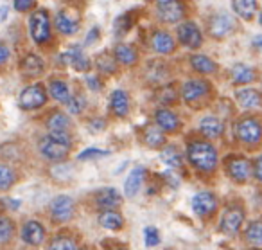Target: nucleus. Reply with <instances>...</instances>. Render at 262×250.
<instances>
[{
    "label": "nucleus",
    "instance_id": "f257e3e1",
    "mask_svg": "<svg viewBox=\"0 0 262 250\" xmlns=\"http://www.w3.org/2000/svg\"><path fill=\"white\" fill-rule=\"evenodd\" d=\"M187 159L200 173H214L219 164V155L214 144L207 141H192L187 146Z\"/></svg>",
    "mask_w": 262,
    "mask_h": 250
},
{
    "label": "nucleus",
    "instance_id": "f03ea898",
    "mask_svg": "<svg viewBox=\"0 0 262 250\" xmlns=\"http://www.w3.org/2000/svg\"><path fill=\"white\" fill-rule=\"evenodd\" d=\"M237 141L248 148H257L262 142V123L253 116L241 117L233 126Z\"/></svg>",
    "mask_w": 262,
    "mask_h": 250
},
{
    "label": "nucleus",
    "instance_id": "7ed1b4c3",
    "mask_svg": "<svg viewBox=\"0 0 262 250\" xmlns=\"http://www.w3.org/2000/svg\"><path fill=\"white\" fill-rule=\"evenodd\" d=\"M244 223V209L239 203H232L228 205L221 214V221H219V230L228 238H233L241 232Z\"/></svg>",
    "mask_w": 262,
    "mask_h": 250
},
{
    "label": "nucleus",
    "instance_id": "20e7f679",
    "mask_svg": "<svg viewBox=\"0 0 262 250\" xmlns=\"http://www.w3.org/2000/svg\"><path fill=\"white\" fill-rule=\"evenodd\" d=\"M226 175L237 184H246L251 177V162L243 155H230L225 160Z\"/></svg>",
    "mask_w": 262,
    "mask_h": 250
},
{
    "label": "nucleus",
    "instance_id": "39448f33",
    "mask_svg": "<svg viewBox=\"0 0 262 250\" xmlns=\"http://www.w3.org/2000/svg\"><path fill=\"white\" fill-rule=\"evenodd\" d=\"M29 33L36 44H45L51 38V18L45 9L31 13L29 18Z\"/></svg>",
    "mask_w": 262,
    "mask_h": 250
},
{
    "label": "nucleus",
    "instance_id": "423d86ee",
    "mask_svg": "<svg viewBox=\"0 0 262 250\" xmlns=\"http://www.w3.org/2000/svg\"><path fill=\"white\" fill-rule=\"evenodd\" d=\"M70 148H72V146L61 144V142H58L56 139H52L51 135H45V137H41L40 142H38V151L47 160H54V162L65 160L70 153Z\"/></svg>",
    "mask_w": 262,
    "mask_h": 250
},
{
    "label": "nucleus",
    "instance_id": "0eeeda50",
    "mask_svg": "<svg viewBox=\"0 0 262 250\" xmlns=\"http://www.w3.org/2000/svg\"><path fill=\"white\" fill-rule=\"evenodd\" d=\"M233 31H235V20L228 13H217L208 22V33L215 40H223V38L230 36Z\"/></svg>",
    "mask_w": 262,
    "mask_h": 250
},
{
    "label": "nucleus",
    "instance_id": "6e6552de",
    "mask_svg": "<svg viewBox=\"0 0 262 250\" xmlns=\"http://www.w3.org/2000/svg\"><path fill=\"white\" fill-rule=\"evenodd\" d=\"M217 205H219L217 196L210 191H201V193H198V195H194V198H192L194 214H196L198 218H203V220L210 218L212 214L217 210Z\"/></svg>",
    "mask_w": 262,
    "mask_h": 250
},
{
    "label": "nucleus",
    "instance_id": "1a4fd4ad",
    "mask_svg": "<svg viewBox=\"0 0 262 250\" xmlns=\"http://www.w3.org/2000/svg\"><path fill=\"white\" fill-rule=\"evenodd\" d=\"M47 101V92L41 85H31V87H26L22 92H20L18 103L24 110H36L41 108Z\"/></svg>",
    "mask_w": 262,
    "mask_h": 250
},
{
    "label": "nucleus",
    "instance_id": "9d476101",
    "mask_svg": "<svg viewBox=\"0 0 262 250\" xmlns=\"http://www.w3.org/2000/svg\"><path fill=\"white\" fill-rule=\"evenodd\" d=\"M178 40L187 49H200L203 44V34L196 24L187 20L178 26Z\"/></svg>",
    "mask_w": 262,
    "mask_h": 250
},
{
    "label": "nucleus",
    "instance_id": "9b49d317",
    "mask_svg": "<svg viewBox=\"0 0 262 250\" xmlns=\"http://www.w3.org/2000/svg\"><path fill=\"white\" fill-rule=\"evenodd\" d=\"M74 210H76V205H74V200L67 195H59L56 196L51 202V216L54 221H59V223H65L70 218L74 216Z\"/></svg>",
    "mask_w": 262,
    "mask_h": 250
},
{
    "label": "nucleus",
    "instance_id": "f8f14e48",
    "mask_svg": "<svg viewBox=\"0 0 262 250\" xmlns=\"http://www.w3.org/2000/svg\"><path fill=\"white\" fill-rule=\"evenodd\" d=\"M210 92V83L205 80H189L182 87V98L187 103H196L205 99Z\"/></svg>",
    "mask_w": 262,
    "mask_h": 250
},
{
    "label": "nucleus",
    "instance_id": "ddd939ff",
    "mask_svg": "<svg viewBox=\"0 0 262 250\" xmlns=\"http://www.w3.org/2000/svg\"><path fill=\"white\" fill-rule=\"evenodd\" d=\"M22 239H24V243H27V245H31V246L41 245L45 239V227L36 220L26 221L22 227Z\"/></svg>",
    "mask_w": 262,
    "mask_h": 250
},
{
    "label": "nucleus",
    "instance_id": "4468645a",
    "mask_svg": "<svg viewBox=\"0 0 262 250\" xmlns=\"http://www.w3.org/2000/svg\"><path fill=\"white\" fill-rule=\"evenodd\" d=\"M158 18L165 24H176L183 18L185 15V8L180 0H172L169 4H164V6H158V11H157Z\"/></svg>",
    "mask_w": 262,
    "mask_h": 250
},
{
    "label": "nucleus",
    "instance_id": "2eb2a0df",
    "mask_svg": "<svg viewBox=\"0 0 262 250\" xmlns=\"http://www.w3.org/2000/svg\"><path fill=\"white\" fill-rule=\"evenodd\" d=\"M56 29L65 36H74L79 31V20L70 11H59L56 15Z\"/></svg>",
    "mask_w": 262,
    "mask_h": 250
},
{
    "label": "nucleus",
    "instance_id": "dca6fc26",
    "mask_svg": "<svg viewBox=\"0 0 262 250\" xmlns=\"http://www.w3.org/2000/svg\"><path fill=\"white\" fill-rule=\"evenodd\" d=\"M235 101L244 110H255L262 106V94L255 88H241L235 92Z\"/></svg>",
    "mask_w": 262,
    "mask_h": 250
},
{
    "label": "nucleus",
    "instance_id": "f3484780",
    "mask_svg": "<svg viewBox=\"0 0 262 250\" xmlns=\"http://www.w3.org/2000/svg\"><path fill=\"white\" fill-rule=\"evenodd\" d=\"M120 202H122V198H120L119 191L115 187H104L95 193V203L104 210L117 209L120 205Z\"/></svg>",
    "mask_w": 262,
    "mask_h": 250
},
{
    "label": "nucleus",
    "instance_id": "a211bd4d",
    "mask_svg": "<svg viewBox=\"0 0 262 250\" xmlns=\"http://www.w3.org/2000/svg\"><path fill=\"white\" fill-rule=\"evenodd\" d=\"M155 123H157V126L160 128L162 131H176L180 128V119L178 116H176L172 110L169 108H160L155 112Z\"/></svg>",
    "mask_w": 262,
    "mask_h": 250
},
{
    "label": "nucleus",
    "instance_id": "6ab92c4d",
    "mask_svg": "<svg viewBox=\"0 0 262 250\" xmlns=\"http://www.w3.org/2000/svg\"><path fill=\"white\" fill-rule=\"evenodd\" d=\"M144 180H146V167H135V169L131 171L129 175H127L126 182H124V191H126V196L127 198H133V196H137V193L140 191V187H142Z\"/></svg>",
    "mask_w": 262,
    "mask_h": 250
},
{
    "label": "nucleus",
    "instance_id": "aec40b11",
    "mask_svg": "<svg viewBox=\"0 0 262 250\" xmlns=\"http://www.w3.org/2000/svg\"><path fill=\"white\" fill-rule=\"evenodd\" d=\"M200 131L207 139H219L225 133V124L219 117L215 116H207L200 121Z\"/></svg>",
    "mask_w": 262,
    "mask_h": 250
},
{
    "label": "nucleus",
    "instance_id": "412c9836",
    "mask_svg": "<svg viewBox=\"0 0 262 250\" xmlns=\"http://www.w3.org/2000/svg\"><path fill=\"white\" fill-rule=\"evenodd\" d=\"M20 70L29 78H38L43 74L45 63L38 54H26L20 62Z\"/></svg>",
    "mask_w": 262,
    "mask_h": 250
},
{
    "label": "nucleus",
    "instance_id": "4be33fe9",
    "mask_svg": "<svg viewBox=\"0 0 262 250\" xmlns=\"http://www.w3.org/2000/svg\"><path fill=\"white\" fill-rule=\"evenodd\" d=\"M70 117L63 112H52L47 119V130L49 133H70Z\"/></svg>",
    "mask_w": 262,
    "mask_h": 250
},
{
    "label": "nucleus",
    "instance_id": "5701e85b",
    "mask_svg": "<svg viewBox=\"0 0 262 250\" xmlns=\"http://www.w3.org/2000/svg\"><path fill=\"white\" fill-rule=\"evenodd\" d=\"M110 108L117 117H126L129 113V95L124 90H113L110 95Z\"/></svg>",
    "mask_w": 262,
    "mask_h": 250
},
{
    "label": "nucleus",
    "instance_id": "b1692460",
    "mask_svg": "<svg viewBox=\"0 0 262 250\" xmlns=\"http://www.w3.org/2000/svg\"><path fill=\"white\" fill-rule=\"evenodd\" d=\"M151 45H153L155 51L160 52V54H171L176 47V42H174V38L169 33H165V31H157V33L153 34V38H151Z\"/></svg>",
    "mask_w": 262,
    "mask_h": 250
},
{
    "label": "nucleus",
    "instance_id": "393cba45",
    "mask_svg": "<svg viewBox=\"0 0 262 250\" xmlns=\"http://www.w3.org/2000/svg\"><path fill=\"white\" fill-rule=\"evenodd\" d=\"M113 56H115V60L120 63V65H126V67L135 65L137 60H139L137 49L129 44H117L115 51H113Z\"/></svg>",
    "mask_w": 262,
    "mask_h": 250
},
{
    "label": "nucleus",
    "instance_id": "a878e982",
    "mask_svg": "<svg viewBox=\"0 0 262 250\" xmlns=\"http://www.w3.org/2000/svg\"><path fill=\"white\" fill-rule=\"evenodd\" d=\"M257 80V70L246 63H237L232 69V81L235 85H248Z\"/></svg>",
    "mask_w": 262,
    "mask_h": 250
},
{
    "label": "nucleus",
    "instance_id": "bb28decb",
    "mask_svg": "<svg viewBox=\"0 0 262 250\" xmlns=\"http://www.w3.org/2000/svg\"><path fill=\"white\" fill-rule=\"evenodd\" d=\"M67 58H69V63L77 72H88L90 70V60H88V56L84 54L79 45L70 47L69 52H67Z\"/></svg>",
    "mask_w": 262,
    "mask_h": 250
},
{
    "label": "nucleus",
    "instance_id": "cd10ccee",
    "mask_svg": "<svg viewBox=\"0 0 262 250\" xmlns=\"http://www.w3.org/2000/svg\"><path fill=\"white\" fill-rule=\"evenodd\" d=\"M244 239L253 248H262V220H253L246 225Z\"/></svg>",
    "mask_w": 262,
    "mask_h": 250
},
{
    "label": "nucleus",
    "instance_id": "c85d7f7f",
    "mask_svg": "<svg viewBox=\"0 0 262 250\" xmlns=\"http://www.w3.org/2000/svg\"><path fill=\"white\" fill-rule=\"evenodd\" d=\"M190 67L200 74H214L217 70V63L207 54H192L190 56Z\"/></svg>",
    "mask_w": 262,
    "mask_h": 250
},
{
    "label": "nucleus",
    "instance_id": "c756f323",
    "mask_svg": "<svg viewBox=\"0 0 262 250\" xmlns=\"http://www.w3.org/2000/svg\"><path fill=\"white\" fill-rule=\"evenodd\" d=\"M49 95H51L54 101L63 103V105H67V103L70 101V98H72V95H70L69 85L61 80H52L51 83H49Z\"/></svg>",
    "mask_w": 262,
    "mask_h": 250
},
{
    "label": "nucleus",
    "instance_id": "7c9ffc66",
    "mask_svg": "<svg viewBox=\"0 0 262 250\" xmlns=\"http://www.w3.org/2000/svg\"><path fill=\"white\" fill-rule=\"evenodd\" d=\"M232 8L239 18L251 20L257 13V0H232Z\"/></svg>",
    "mask_w": 262,
    "mask_h": 250
},
{
    "label": "nucleus",
    "instance_id": "2f4dec72",
    "mask_svg": "<svg viewBox=\"0 0 262 250\" xmlns=\"http://www.w3.org/2000/svg\"><path fill=\"white\" fill-rule=\"evenodd\" d=\"M99 223H101V227L108 228V230H120L124 225V220L115 209H112V210H102L99 214Z\"/></svg>",
    "mask_w": 262,
    "mask_h": 250
},
{
    "label": "nucleus",
    "instance_id": "473e14b6",
    "mask_svg": "<svg viewBox=\"0 0 262 250\" xmlns=\"http://www.w3.org/2000/svg\"><path fill=\"white\" fill-rule=\"evenodd\" d=\"M144 142H146L149 148L158 149L165 144V133L157 124H155V126H147L146 130H144Z\"/></svg>",
    "mask_w": 262,
    "mask_h": 250
},
{
    "label": "nucleus",
    "instance_id": "72a5a7b5",
    "mask_svg": "<svg viewBox=\"0 0 262 250\" xmlns=\"http://www.w3.org/2000/svg\"><path fill=\"white\" fill-rule=\"evenodd\" d=\"M162 160L171 167H180L183 162V157H182V153L178 151V148H174V146H167V148L162 151Z\"/></svg>",
    "mask_w": 262,
    "mask_h": 250
},
{
    "label": "nucleus",
    "instance_id": "f704fd0d",
    "mask_svg": "<svg viewBox=\"0 0 262 250\" xmlns=\"http://www.w3.org/2000/svg\"><path fill=\"white\" fill-rule=\"evenodd\" d=\"M49 250H77V241L70 236H58L51 241Z\"/></svg>",
    "mask_w": 262,
    "mask_h": 250
},
{
    "label": "nucleus",
    "instance_id": "c9c22d12",
    "mask_svg": "<svg viewBox=\"0 0 262 250\" xmlns=\"http://www.w3.org/2000/svg\"><path fill=\"white\" fill-rule=\"evenodd\" d=\"M15 171L9 166H6V164H0V191H8L15 184Z\"/></svg>",
    "mask_w": 262,
    "mask_h": 250
},
{
    "label": "nucleus",
    "instance_id": "e433bc0d",
    "mask_svg": "<svg viewBox=\"0 0 262 250\" xmlns=\"http://www.w3.org/2000/svg\"><path fill=\"white\" fill-rule=\"evenodd\" d=\"M15 234V225L8 216H0V243H8Z\"/></svg>",
    "mask_w": 262,
    "mask_h": 250
},
{
    "label": "nucleus",
    "instance_id": "4c0bfd02",
    "mask_svg": "<svg viewBox=\"0 0 262 250\" xmlns=\"http://www.w3.org/2000/svg\"><path fill=\"white\" fill-rule=\"evenodd\" d=\"M67 106H69V112L74 113V116H79L81 112L84 110V106H86V99L83 98V95H74V98H70V101L67 103Z\"/></svg>",
    "mask_w": 262,
    "mask_h": 250
},
{
    "label": "nucleus",
    "instance_id": "58836bf2",
    "mask_svg": "<svg viewBox=\"0 0 262 250\" xmlns=\"http://www.w3.org/2000/svg\"><path fill=\"white\" fill-rule=\"evenodd\" d=\"M110 155L108 149H99V148H88L84 151L79 153V160H92V159H97V157H106Z\"/></svg>",
    "mask_w": 262,
    "mask_h": 250
},
{
    "label": "nucleus",
    "instance_id": "ea45409f",
    "mask_svg": "<svg viewBox=\"0 0 262 250\" xmlns=\"http://www.w3.org/2000/svg\"><path fill=\"white\" fill-rule=\"evenodd\" d=\"M144 239H146L147 246H157L160 243V234L155 227H146L144 228Z\"/></svg>",
    "mask_w": 262,
    "mask_h": 250
},
{
    "label": "nucleus",
    "instance_id": "a19ab883",
    "mask_svg": "<svg viewBox=\"0 0 262 250\" xmlns=\"http://www.w3.org/2000/svg\"><path fill=\"white\" fill-rule=\"evenodd\" d=\"M251 177H253L258 184H262V155H258L257 159L251 162Z\"/></svg>",
    "mask_w": 262,
    "mask_h": 250
},
{
    "label": "nucleus",
    "instance_id": "79ce46f5",
    "mask_svg": "<svg viewBox=\"0 0 262 250\" xmlns=\"http://www.w3.org/2000/svg\"><path fill=\"white\" fill-rule=\"evenodd\" d=\"M108 60H112L108 54L99 56V60H97V67H99V69H101V70H104V72L112 74V72H115V65H113V62H110V63H108Z\"/></svg>",
    "mask_w": 262,
    "mask_h": 250
},
{
    "label": "nucleus",
    "instance_id": "37998d69",
    "mask_svg": "<svg viewBox=\"0 0 262 250\" xmlns=\"http://www.w3.org/2000/svg\"><path fill=\"white\" fill-rule=\"evenodd\" d=\"M34 2H36V0H13V6H15L16 11L24 13V11H29L34 6Z\"/></svg>",
    "mask_w": 262,
    "mask_h": 250
},
{
    "label": "nucleus",
    "instance_id": "c03bdc74",
    "mask_svg": "<svg viewBox=\"0 0 262 250\" xmlns=\"http://www.w3.org/2000/svg\"><path fill=\"white\" fill-rule=\"evenodd\" d=\"M11 58V52H9V47L4 44V42H0V67L6 65Z\"/></svg>",
    "mask_w": 262,
    "mask_h": 250
},
{
    "label": "nucleus",
    "instance_id": "a18cd8bd",
    "mask_svg": "<svg viewBox=\"0 0 262 250\" xmlns=\"http://www.w3.org/2000/svg\"><path fill=\"white\" fill-rule=\"evenodd\" d=\"M162 90L165 92L164 98H160V101H162V103H172V101H174V99H176V92L172 90L171 87H164V88H162Z\"/></svg>",
    "mask_w": 262,
    "mask_h": 250
},
{
    "label": "nucleus",
    "instance_id": "49530a36",
    "mask_svg": "<svg viewBox=\"0 0 262 250\" xmlns=\"http://www.w3.org/2000/svg\"><path fill=\"white\" fill-rule=\"evenodd\" d=\"M97 38H99V27H92L90 33H88V36H86V42H84V44H86V45H92L95 40H97Z\"/></svg>",
    "mask_w": 262,
    "mask_h": 250
},
{
    "label": "nucleus",
    "instance_id": "de8ad7c7",
    "mask_svg": "<svg viewBox=\"0 0 262 250\" xmlns=\"http://www.w3.org/2000/svg\"><path fill=\"white\" fill-rule=\"evenodd\" d=\"M88 83H90L92 90H99V88H101V83H99V81L95 80V78H88Z\"/></svg>",
    "mask_w": 262,
    "mask_h": 250
},
{
    "label": "nucleus",
    "instance_id": "09e8293b",
    "mask_svg": "<svg viewBox=\"0 0 262 250\" xmlns=\"http://www.w3.org/2000/svg\"><path fill=\"white\" fill-rule=\"evenodd\" d=\"M9 9L8 8H0V22H2V20H6L8 18V15H9Z\"/></svg>",
    "mask_w": 262,
    "mask_h": 250
},
{
    "label": "nucleus",
    "instance_id": "8fccbe9b",
    "mask_svg": "<svg viewBox=\"0 0 262 250\" xmlns=\"http://www.w3.org/2000/svg\"><path fill=\"white\" fill-rule=\"evenodd\" d=\"M253 45H255V47H262V36H255Z\"/></svg>",
    "mask_w": 262,
    "mask_h": 250
},
{
    "label": "nucleus",
    "instance_id": "3c124183",
    "mask_svg": "<svg viewBox=\"0 0 262 250\" xmlns=\"http://www.w3.org/2000/svg\"><path fill=\"white\" fill-rule=\"evenodd\" d=\"M158 6H164V4H169V2H172V0H155Z\"/></svg>",
    "mask_w": 262,
    "mask_h": 250
},
{
    "label": "nucleus",
    "instance_id": "603ef678",
    "mask_svg": "<svg viewBox=\"0 0 262 250\" xmlns=\"http://www.w3.org/2000/svg\"><path fill=\"white\" fill-rule=\"evenodd\" d=\"M258 22H260V26H262V11H260V15H258Z\"/></svg>",
    "mask_w": 262,
    "mask_h": 250
},
{
    "label": "nucleus",
    "instance_id": "864d4df0",
    "mask_svg": "<svg viewBox=\"0 0 262 250\" xmlns=\"http://www.w3.org/2000/svg\"><path fill=\"white\" fill-rule=\"evenodd\" d=\"M115 250H124V248H115Z\"/></svg>",
    "mask_w": 262,
    "mask_h": 250
},
{
    "label": "nucleus",
    "instance_id": "5fc2aeb1",
    "mask_svg": "<svg viewBox=\"0 0 262 250\" xmlns=\"http://www.w3.org/2000/svg\"><path fill=\"white\" fill-rule=\"evenodd\" d=\"M253 250H262V248H253Z\"/></svg>",
    "mask_w": 262,
    "mask_h": 250
},
{
    "label": "nucleus",
    "instance_id": "6e6d98bb",
    "mask_svg": "<svg viewBox=\"0 0 262 250\" xmlns=\"http://www.w3.org/2000/svg\"><path fill=\"white\" fill-rule=\"evenodd\" d=\"M83 250H90V248H83Z\"/></svg>",
    "mask_w": 262,
    "mask_h": 250
}]
</instances>
